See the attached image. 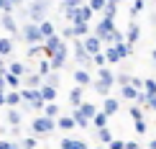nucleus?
<instances>
[{"instance_id": "nucleus-37", "label": "nucleus", "mask_w": 156, "mask_h": 149, "mask_svg": "<svg viewBox=\"0 0 156 149\" xmlns=\"http://www.w3.org/2000/svg\"><path fill=\"white\" fill-rule=\"evenodd\" d=\"M74 149H90V144L82 141V139H74Z\"/></svg>"}, {"instance_id": "nucleus-33", "label": "nucleus", "mask_w": 156, "mask_h": 149, "mask_svg": "<svg viewBox=\"0 0 156 149\" xmlns=\"http://www.w3.org/2000/svg\"><path fill=\"white\" fill-rule=\"evenodd\" d=\"M46 82H49V85H54V88H59V75H56V72H54V75H49V77H46Z\"/></svg>"}, {"instance_id": "nucleus-30", "label": "nucleus", "mask_w": 156, "mask_h": 149, "mask_svg": "<svg viewBox=\"0 0 156 149\" xmlns=\"http://www.w3.org/2000/svg\"><path fill=\"white\" fill-rule=\"evenodd\" d=\"M105 57H108V62H118V59H123L118 49H108V51H105Z\"/></svg>"}, {"instance_id": "nucleus-17", "label": "nucleus", "mask_w": 156, "mask_h": 149, "mask_svg": "<svg viewBox=\"0 0 156 149\" xmlns=\"http://www.w3.org/2000/svg\"><path fill=\"white\" fill-rule=\"evenodd\" d=\"M108 121H110V116H108L105 111H97V116L92 118V126H95V129H102V126H108Z\"/></svg>"}, {"instance_id": "nucleus-40", "label": "nucleus", "mask_w": 156, "mask_h": 149, "mask_svg": "<svg viewBox=\"0 0 156 149\" xmlns=\"http://www.w3.org/2000/svg\"><path fill=\"white\" fill-rule=\"evenodd\" d=\"M118 51H120V57H128V54H131V49H128V47H118Z\"/></svg>"}, {"instance_id": "nucleus-24", "label": "nucleus", "mask_w": 156, "mask_h": 149, "mask_svg": "<svg viewBox=\"0 0 156 149\" xmlns=\"http://www.w3.org/2000/svg\"><path fill=\"white\" fill-rule=\"evenodd\" d=\"M144 90L148 95H156V80H154V77H146V80H144Z\"/></svg>"}, {"instance_id": "nucleus-42", "label": "nucleus", "mask_w": 156, "mask_h": 149, "mask_svg": "<svg viewBox=\"0 0 156 149\" xmlns=\"http://www.w3.org/2000/svg\"><path fill=\"white\" fill-rule=\"evenodd\" d=\"M0 106H8V103H5V93H0Z\"/></svg>"}, {"instance_id": "nucleus-1", "label": "nucleus", "mask_w": 156, "mask_h": 149, "mask_svg": "<svg viewBox=\"0 0 156 149\" xmlns=\"http://www.w3.org/2000/svg\"><path fill=\"white\" fill-rule=\"evenodd\" d=\"M118 82V77H115L113 72H110L108 67H100V75H97V80L92 82V88H95V93L97 95H102V98H108V93H110V88Z\"/></svg>"}, {"instance_id": "nucleus-2", "label": "nucleus", "mask_w": 156, "mask_h": 149, "mask_svg": "<svg viewBox=\"0 0 156 149\" xmlns=\"http://www.w3.org/2000/svg\"><path fill=\"white\" fill-rule=\"evenodd\" d=\"M54 129H59L56 126V118H49V116H44V113L31 121V131H34L36 136H49Z\"/></svg>"}, {"instance_id": "nucleus-14", "label": "nucleus", "mask_w": 156, "mask_h": 149, "mask_svg": "<svg viewBox=\"0 0 156 149\" xmlns=\"http://www.w3.org/2000/svg\"><path fill=\"white\" fill-rule=\"evenodd\" d=\"M5 82H8V88H10V90H21V85H23V77H21V75H13V72H8V75H5Z\"/></svg>"}, {"instance_id": "nucleus-28", "label": "nucleus", "mask_w": 156, "mask_h": 149, "mask_svg": "<svg viewBox=\"0 0 156 149\" xmlns=\"http://www.w3.org/2000/svg\"><path fill=\"white\" fill-rule=\"evenodd\" d=\"M77 62H90V51L87 49H82V47H77Z\"/></svg>"}, {"instance_id": "nucleus-18", "label": "nucleus", "mask_w": 156, "mask_h": 149, "mask_svg": "<svg viewBox=\"0 0 156 149\" xmlns=\"http://www.w3.org/2000/svg\"><path fill=\"white\" fill-rule=\"evenodd\" d=\"M97 139H100V144H110V141H113V131H110L108 126L97 129Z\"/></svg>"}, {"instance_id": "nucleus-20", "label": "nucleus", "mask_w": 156, "mask_h": 149, "mask_svg": "<svg viewBox=\"0 0 156 149\" xmlns=\"http://www.w3.org/2000/svg\"><path fill=\"white\" fill-rule=\"evenodd\" d=\"M133 131L138 134V136H144V134L148 131V124H146V118H138V121H133Z\"/></svg>"}, {"instance_id": "nucleus-12", "label": "nucleus", "mask_w": 156, "mask_h": 149, "mask_svg": "<svg viewBox=\"0 0 156 149\" xmlns=\"http://www.w3.org/2000/svg\"><path fill=\"white\" fill-rule=\"evenodd\" d=\"M77 108H80V111H82L84 116H87V118H95V116H97V111H100L97 106H92V103H87V100H82Z\"/></svg>"}, {"instance_id": "nucleus-10", "label": "nucleus", "mask_w": 156, "mask_h": 149, "mask_svg": "<svg viewBox=\"0 0 156 149\" xmlns=\"http://www.w3.org/2000/svg\"><path fill=\"white\" fill-rule=\"evenodd\" d=\"M44 116H49V118H59L62 116V108L56 106V100H51V103H46V106H44V111H41Z\"/></svg>"}, {"instance_id": "nucleus-22", "label": "nucleus", "mask_w": 156, "mask_h": 149, "mask_svg": "<svg viewBox=\"0 0 156 149\" xmlns=\"http://www.w3.org/2000/svg\"><path fill=\"white\" fill-rule=\"evenodd\" d=\"M51 69H54V67H51V62H49V59H44L41 64H38V75H41L44 80H46V77L51 75Z\"/></svg>"}, {"instance_id": "nucleus-21", "label": "nucleus", "mask_w": 156, "mask_h": 149, "mask_svg": "<svg viewBox=\"0 0 156 149\" xmlns=\"http://www.w3.org/2000/svg\"><path fill=\"white\" fill-rule=\"evenodd\" d=\"M128 113H131V118H133V121L144 118V106H141V103H136V106H131V108H128Z\"/></svg>"}, {"instance_id": "nucleus-4", "label": "nucleus", "mask_w": 156, "mask_h": 149, "mask_svg": "<svg viewBox=\"0 0 156 149\" xmlns=\"http://www.w3.org/2000/svg\"><path fill=\"white\" fill-rule=\"evenodd\" d=\"M56 126L62 129V131H72V129H77V121H74V116H59L56 118Z\"/></svg>"}, {"instance_id": "nucleus-19", "label": "nucleus", "mask_w": 156, "mask_h": 149, "mask_svg": "<svg viewBox=\"0 0 156 149\" xmlns=\"http://www.w3.org/2000/svg\"><path fill=\"white\" fill-rule=\"evenodd\" d=\"M59 44H62V41H59V39H54V36H51V39H49V44H46V49H44V51H46V57H54V54H56V51H59V49H62V47H59Z\"/></svg>"}, {"instance_id": "nucleus-27", "label": "nucleus", "mask_w": 156, "mask_h": 149, "mask_svg": "<svg viewBox=\"0 0 156 149\" xmlns=\"http://www.w3.org/2000/svg\"><path fill=\"white\" fill-rule=\"evenodd\" d=\"M8 72H13V75H21V77H23V75H26V67H23L21 62H13L10 67H8Z\"/></svg>"}, {"instance_id": "nucleus-29", "label": "nucleus", "mask_w": 156, "mask_h": 149, "mask_svg": "<svg viewBox=\"0 0 156 149\" xmlns=\"http://www.w3.org/2000/svg\"><path fill=\"white\" fill-rule=\"evenodd\" d=\"M59 149H74V139H72V136H62Z\"/></svg>"}, {"instance_id": "nucleus-25", "label": "nucleus", "mask_w": 156, "mask_h": 149, "mask_svg": "<svg viewBox=\"0 0 156 149\" xmlns=\"http://www.w3.org/2000/svg\"><path fill=\"white\" fill-rule=\"evenodd\" d=\"M21 147H23V149H36V147H38L36 134H34V136H26V139H21Z\"/></svg>"}, {"instance_id": "nucleus-41", "label": "nucleus", "mask_w": 156, "mask_h": 149, "mask_svg": "<svg viewBox=\"0 0 156 149\" xmlns=\"http://www.w3.org/2000/svg\"><path fill=\"white\" fill-rule=\"evenodd\" d=\"M13 144H10V141H5V139H0V149H10Z\"/></svg>"}, {"instance_id": "nucleus-39", "label": "nucleus", "mask_w": 156, "mask_h": 149, "mask_svg": "<svg viewBox=\"0 0 156 149\" xmlns=\"http://www.w3.org/2000/svg\"><path fill=\"white\" fill-rule=\"evenodd\" d=\"M41 34H44V36H51V26L44 23V26H41Z\"/></svg>"}, {"instance_id": "nucleus-26", "label": "nucleus", "mask_w": 156, "mask_h": 149, "mask_svg": "<svg viewBox=\"0 0 156 149\" xmlns=\"http://www.w3.org/2000/svg\"><path fill=\"white\" fill-rule=\"evenodd\" d=\"M23 36L28 39V41H38L44 34H41V31H36V28H26V31H23Z\"/></svg>"}, {"instance_id": "nucleus-8", "label": "nucleus", "mask_w": 156, "mask_h": 149, "mask_svg": "<svg viewBox=\"0 0 156 149\" xmlns=\"http://www.w3.org/2000/svg\"><path fill=\"white\" fill-rule=\"evenodd\" d=\"M56 90H59V88H54V85H49V82H44V85H41V98L46 100V103L56 100Z\"/></svg>"}, {"instance_id": "nucleus-35", "label": "nucleus", "mask_w": 156, "mask_h": 149, "mask_svg": "<svg viewBox=\"0 0 156 149\" xmlns=\"http://www.w3.org/2000/svg\"><path fill=\"white\" fill-rule=\"evenodd\" d=\"M131 85L138 88V90H144V80H141V77H131Z\"/></svg>"}, {"instance_id": "nucleus-38", "label": "nucleus", "mask_w": 156, "mask_h": 149, "mask_svg": "<svg viewBox=\"0 0 156 149\" xmlns=\"http://www.w3.org/2000/svg\"><path fill=\"white\" fill-rule=\"evenodd\" d=\"M126 149H141L138 141H126Z\"/></svg>"}, {"instance_id": "nucleus-13", "label": "nucleus", "mask_w": 156, "mask_h": 149, "mask_svg": "<svg viewBox=\"0 0 156 149\" xmlns=\"http://www.w3.org/2000/svg\"><path fill=\"white\" fill-rule=\"evenodd\" d=\"M5 118H8V124H10V126H21V121H23V111H18V108H10Z\"/></svg>"}, {"instance_id": "nucleus-32", "label": "nucleus", "mask_w": 156, "mask_h": 149, "mask_svg": "<svg viewBox=\"0 0 156 149\" xmlns=\"http://www.w3.org/2000/svg\"><path fill=\"white\" fill-rule=\"evenodd\" d=\"M108 149H126V141H123V139H113L108 144Z\"/></svg>"}, {"instance_id": "nucleus-46", "label": "nucleus", "mask_w": 156, "mask_h": 149, "mask_svg": "<svg viewBox=\"0 0 156 149\" xmlns=\"http://www.w3.org/2000/svg\"><path fill=\"white\" fill-rule=\"evenodd\" d=\"M148 149H151V147H148Z\"/></svg>"}, {"instance_id": "nucleus-3", "label": "nucleus", "mask_w": 156, "mask_h": 149, "mask_svg": "<svg viewBox=\"0 0 156 149\" xmlns=\"http://www.w3.org/2000/svg\"><path fill=\"white\" fill-rule=\"evenodd\" d=\"M102 111H105L108 116H115V113L120 111V100L110 98V95H108V98H102Z\"/></svg>"}, {"instance_id": "nucleus-9", "label": "nucleus", "mask_w": 156, "mask_h": 149, "mask_svg": "<svg viewBox=\"0 0 156 149\" xmlns=\"http://www.w3.org/2000/svg\"><path fill=\"white\" fill-rule=\"evenodd\" d=\"M64 59H67V49H64V44H62V49L51 57V67H54V69H62V67H64Z\"/></svg>"}, {"instance_id": "nucleus-34", "label": "nucleus", "mask_w": 156, "mask_h": 149, "mask_svg": "<svg viewBox=\"0 0 156 149\" xmlns=\"http://www.w3.org/2000/svg\"><path fill=\"white\" fill-rule=\"evenodd\" d=\"M118 85H131V75H118Z\"/></svg>"}, {"instance_id": "nucleus-31", "label": "nucleus", "mask_w": 156, "mask_h": 149, "mask_svg": "<svg viewBox=\"0 0 156 149\" xmlns=\"http://www.w3.org/2000/svg\"><path fill=\"white\" fill-rule=\"evenodd\" d=\"M10 41H8V39H0V54H10Z\"/></svg>"}, {"instance_id": "nucleus-5", "label": "nucleus", "mask_w": 156, "mask_h": 149, "mask_svg": "<svg viewBox=\"0 0 156 149\" xmlns=\"http://www.w3.org/2000/svg\"><path fill=\"white\" fill-rule=\"evenodd\" d=\"M74 82H77V85H82V88H87V85H92V75H90L87 72V69H77V72H74Z\"/></svg>"}, {"instance_id": "nucleus-16", "label": "nucleus", "mask_w": 156, "mask_h": 149, "mask_svg": "<svg viewBox=\"0 0 156 149\" xmlns=\"http://www.w3.org/2000/svg\"><path fill=\"white\" fill-rule=\"evenodd\" d=\"M44 82H46V80H44L38 72H36V75H31V77H23V85H26V88H41Z\"/></svg>"}, {"instance_id": "nucleus-6", "label": "nucleus", "mask_w": 156, "mask_h": 149, "mask_svg": "<svg viewBox=\"0 0 156 149\" xmlns=\"http://www.w3.org/2000/svg\"><path fill=\"white\" fill-rule=\"evenodd\" d=\"M72 116H74V121H77V129H90V126H92V118H87L80 108H74Z\"/></svg>"}, {"instance_id": "nucleus-36", "label": "nucleus", "mask_w": 156, "mask_h": 149, "mask_svg": "<svg viewBox=\"0 0 156 149\" xmlns=\"http://www.w3.org/2000/svg\"><path fill=\"white\" fill-rule=\"evenodd\" d=\"M105 62H108V57L97 51V54H95V64H100V67H102V64H105Z\"/></svg>"}, {"instance_id": "nucleus-15", "label": "nucleus", "mask_w": 156, "mask_h": 149, "mask_svg": "<svg viewBox=\"0 0 156 149\" xmlns=\"http://www.w3.org/2000/svg\"><path fill=\"white\" fill-rule=\"evenodd\" d=\"M82 85H74L72 90H69V103H72V106L77 108V106H80V103H82Z\"/></svg>"}, {"instance_id": "nucleus-45", "label": "nucleus", "mask_w": 156, "mask_h": 149, "mask_svg": "<svg viewBox=\"0 0 156 149\" xmlns=\"http://www.w3.org/2000/svg\"><path fill=\"white\" fill-rule=\"evenodd\" d=\"M154 62H156V51H154Z\"/></svg>"}, {"instance_id": "nucleus-43", "label": "nucleus", "mask_w": 156, "mask_h": 149, "mask_svg": "<svg viewBox=\"0 0 156 149\" xmlns=\"http://www.w3.org/2000/svg\"><path fill=\"white\" fill-rule=\"evenodd\" d=\"M92 149H108V144H100V147H92Z\"/></svg>"}, {"instance_id": "nucleus-7", "label": "nucleus", "mask_w": 156, "mask_h": 149, "mask_svg": "<svg viewBox=\"0 0 156 149\" xmlns=\"http://www.w3.org/2000/svg\"><path fill=\"white\" fill-rule=\"evenodd\" d=\"M138 93H141V90L138 88H133V85H120V95H123V98H126V100H138Z\"/></svg>"}, {"instance_id": "nucleus-11", "label": "nucleus", "mask_w": 156, "mask_h": 149, "mask_svg": "<svg viewBox=\"0 0 156 149\" xmlns=\"http://www.w3.org/2000/svg\"><path fill=\"white\" fill-rule=\"evenodd\" d=\"M5 103H8L10 108L21 106V103H23V98H21V90H10V93H5Z\"/></svg>"}, {"instance_id": "nucleus-23", "label": "nucleus", "mask_w": 156, "mask_h": 149, "mask_svg": "<svg viewBox=\"0 0 156 149\" xmlns=\"http://www.w3.org/2000/svg\"><path fill=\"white\" fill-rule=\"evenodd\" d=\"M84 49H87L90 54H97V51H100V41H97V39H87V41H84Z\"/></svg>"}, {"instance_id": "nucleus-44", "label": "nucleus", "mask_w": 156, "mask_h": 149, "mask_svg": "<svg viewBox=\"0 0 156 149\" xmlns=\"http://www.w3.org/2000/svg\"><path fill=\"white\" fill-rule=\"evenodd\" d=\"M148 147H151V149H156V139H154V141H151V144H148Z\"/></svg>"}]
</instances>
